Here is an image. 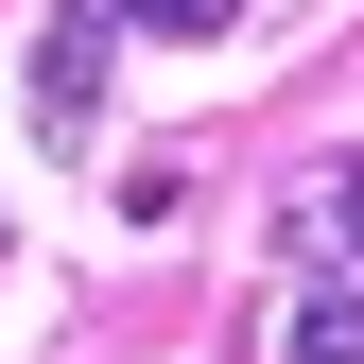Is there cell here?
<instances>
[{
    "mask_svg": "<svg viewBox=\"0 0 364 364\" xmlns=\"http://www.w3.org/2000/svg\"><path fill=\"white\" fill-rule=\"evenodd\" d=\"M105 35H122V0H53V35H35V139L105 122Z\"/></svg>",
    "mask_w": 364,
    "mask_h": 364,
    "instance_id": "6da1fadb",
    "label": "cell"
},
{
    "mask_svg": "<svg viewBox=\"0 0 364 364\" xmlns=\"http://www.w3.org/2000/svg\"><path fill=\"white\" fill-rule=\"evenodd\" d=\"M243 364H364V278H278Z\"/></svg>",
    "mask_w": 364,
    "mask_h": 364,
    "instance_id": "7a4b0ae2",
    "label": "cell"
},
{
    "mask_svg": "<svg viewBox=\"0 0 364 364\" xmlns=\"http://www.w3.org/2000/svg\"><path fill=\"white\" fill-rule=\"evenodd\" d=\"M122 18H139V35H225L243 0H122Z\"/></svg>",
    "mask_w": 364,
    "mask_h": 364,
    "instance_id": "3957f363",
    "label": "cell"
}]
</instances>
